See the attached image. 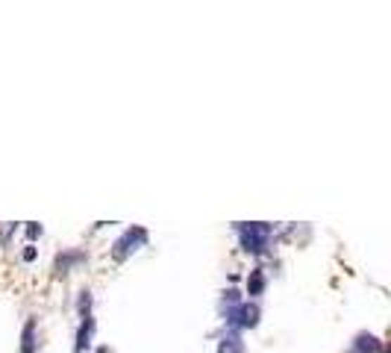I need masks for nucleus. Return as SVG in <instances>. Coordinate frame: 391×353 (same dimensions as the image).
Masks as SVG:
<instances>
[{"label": "nucleus", "mask_w": 391, "mask_h": 353, "mask_svg": "<svg viewBox=\"0 0 391 353\" xmlns=\"http://www.w3.org/2000/svg\"><path fill=\"white\" fill-rule=\"evenodd\" d=\"M271 233V224H238V242L248 254H265Z\"/></svg>", "instance_id": "obj_1"}, {"label": "nucleus", "mask_w": 391, "mask_h": 353, "mask_svg": "<svg viewBox=\"0 0 391 353\" xmlns=\"http://www.w3.org/2000/svg\"><path fill=\"white\" fill-rule=\"evenodd\" d=\"M226 324H230L233 330H250L259 324V306L250 304V300H238V304H233L230 309H226Z\"/></svg>", "instance_id": "obj_2"}, {"label": "nucleus", "mask_w": 391, "mask_h": 353, "mask_svg": "<svg viewBox=\"0 0 391 353\" xmlns=\"http://www.w3.org/2000/svg\"><path fill=\"white\" fill-rule=\"evenodd\" d=\"M144 244H148V230H144V227H129V230H124L121 239L115 242V247H112V256L121 262V259H127L129 254L141 250Z\"/></svg>", "instance_id": "obj_3"}, {"label": "nucleus", "mask_w": 391, "mask_h": 353, "mask_svg": "<svg viewBox=\"0 0 391 353\" xmlns=\"http://www.w3.org/2000/svg\"><path fill=\"white\" fill-rule=\"evenodd\" d=\"M350 353H383V342L377 339V335H356L353 342V350Z\"/></svg>", "instance_id": "obj_4"}, {"label": "nucleus", "mask_w": 391, "mask_h": 353, "mask_svg": "<svg viewBox=\"0 0 391 353\" xmlns=\"http://www.w3.org/2000/svg\"><path fill=\"white\" fill-rule=\"evenodd\" d=\"M91 333H94V318H79V333H77V353H86L91 345Z\"/></svg>", "instance_id": "obj_5"}, {"label": "nucleus", "mask_w": 391, "mask_h": 353, "mask_svg": "<svg viewBox=\"0 0 391 353\" xmlns=\"http://www.w3.org/2000/svg\"><path fill=\"white\" fill-rule=\"evenodd\" d=\"M21 353H36V318H30L21 333Z\"/></svg>", "instance_id": "obj_6"}, {"label": "nucleus", "mask_w": 391, "mask_h": 353, "mask_svg": "<svg viewBox=\"0 0 391 353\" xmlns=\"http://www.w3.org/2000/svg\"><path fill=\"white\" fill-rule=\"evenodd\" d=\"M218 353H244V342L238 333H226L221 345H218Z\"/></svg>", "instance_id": "obj_7"}, {"label": "nucleus", "mask_w": 391, "mask_h": 353, "mask_svg": "<svg viewBox=\"0 0 391 353\" xmlns=\"http://www.w3.org/2000/svg\"><path fill=\"white\" fill-rule=\"evenodd\" d=\"M262 292H265V274H262V271H259V268H256V271H253V274L248 277V295L259 297Z\"/></svg>", "instance_id": "obj_8"}, {"label": "nucleus", "mask_w": 391, "mask_h": 353, "mask_svg": "<svg viewBox=\"0 0 391 353\" xmlns=\"http://www.w3.org/2000/svg\"><path fill=\"white\" fill-rule=\"evenodd\" d=\"M27 233L32 235V239H36V235H41V227H36V224H30V227H27Z\"/></svg>", "instance_id": "obj_9"}]
</instances>
